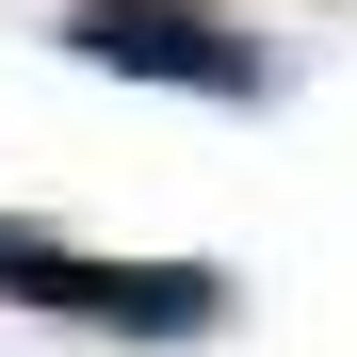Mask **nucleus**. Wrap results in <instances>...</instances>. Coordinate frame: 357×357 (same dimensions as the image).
<instances>
[{"mask_svg":"<svg viewBox=\"0 0 357 357\" xmlns=\"http://www.w3.org/2000/svg\"><path fill=\"white\" fill-rule=\"evenodd\" d=\"M0 309H49V325H82V341H211L227 325V276L211 260H98L66 244V227H33V211H0Z\"/></svg>","mask_w":357,"mask_h":357,"instance_id":"obj_1","label":"nucleus"},{"mask_svg":"<svg viewBox=\"0 0 357 357\" xmlns=\"http://www.w3.org/2000/svg\"><path fill=\"white\" fill-rule=\"evenodd\" d=\"M66 66L162 82V98H276L292 82L244 17H211V0H66Z\"/></svg>","mask_w":357,"mask_h":357,"instance_id":"obj_2","label":"nucleus"}]
</instances>
